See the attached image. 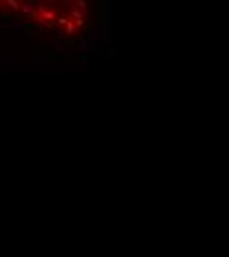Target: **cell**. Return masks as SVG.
Listing matches in <instances>:
<instances>
[{
  "mask_svg": "<svg viewBox=\"0 0 229 257\" xmlns=\"http://www.w3.org/2000/svg\"><path fill=\"white\" fill-rule=\"evenodd\" d=\"M109 0H0V28H16L64 44L91 40Z\"/></svg>",
  "mask_w": 229,
  "mask_h": 257,
  "instance_id": "obj_1",
  "label": "cell"
}]
</instances>
